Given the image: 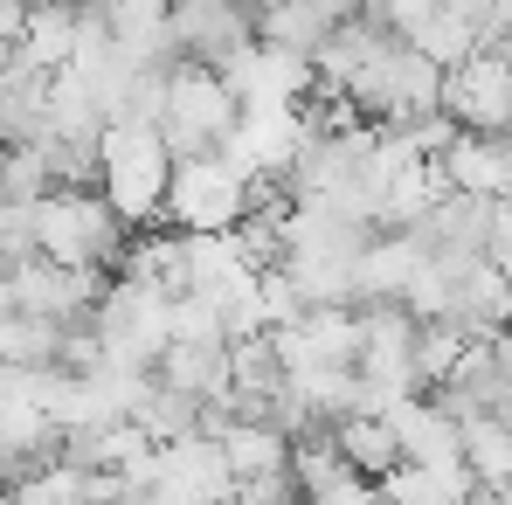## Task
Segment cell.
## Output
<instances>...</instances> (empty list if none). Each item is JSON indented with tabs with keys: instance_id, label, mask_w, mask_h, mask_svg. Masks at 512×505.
Returning a JSON list of instances; mask_svg holds the SVG:
<instances>
[{
	"instance_id": "1",
	"label": "cell",
	"mask_w": 512,
	"mask_h": 505,
	"mask_svg": "<svg viewBox=\"0 0 512 505\" xmlns=\"http://www.w3.org/2000/svg\"><path fill=\"white\" fill-rule=\"evenodd\" d=\"M97 180H104V201L125 222H160L167 215V180H173L167 132L139 125V118H104V132H97Z\"/></svg>"
},
{
	"instance_id": "2",
	"label": "cell",
	"mask_w": 512,
	"mask_h": 505,
	"mask_svg": "<svg viewBox=\"0 0 512 505\" xmlns=\"http://www.w3.org/2000/svg\"><path fill=\"white\" fill-rule=\"evenodd\" d=\"M236 118H243V97L229 90V77L215 63L173 56L167 63V104H160V132H167L173 160L180 153H215Z\"/></svg>"
},
{
	"instance_id": "3",
	"label": "cell",
	"mask_w": 512,
	"mask_h": 505,
	"mask_svg": "<svg viewBox=\"0 0 512 505\" xmlns=\"http://www.w3.org/2000/svg\"><path fill=\"white\" fill-rule=\"evenodd\" d=\"M125 229L132 222L104 194H84V187H49L35 201V250L56 256V263H97V270H111L125 256V243H132Z\"/></svg>"
},
{
	"instance_id": "4",
	"label": "cell",
	"mask_w": 512,
	"mask_h": 505,
	"mask_svg": "<svg viewBox=\"0 0 512 505\" xmlns=\"http://www.w3.org/2000/svg\"><path fill=\"white\" fill-rule=\"evenodd\" d=\"M90 326L104 339V360H111V367H153L160 346L173 339V291L139 284V277H118V284L97 291Z\"/></svg>"
},
{
	"instance_id": "5",
	"label": "cell",
	"mask_w": 512,
	"mask_h": 505,
	"mask_svg": "<svg viewBox=\"0 0 512 505\" xmlns=\"http://www.w3.org/2000/svg\"><path fill=\"white\" fill-rule=\"evenodd\" d=\"M250 208V173L222 146L215 153H180L167 180V222L173 229H236Z\"/></svg>"
},
{
	"instance_id": "6",
	"label": "cell",
	"mask_w": 512,
	"mask_h": 505,
	"mask_svg": "<svg viewBox=\"0 0 512 505\" xmlns=\"http://www.w3.org/2000/svg\"><path fill=\"white\" fill-rule=\"evenodd\" d=\"M443 111L471 132H512V35L443 63Z\"/></svg>"
},
{
	"instance_id": "7",
	"label": "cell",
	"mask_w": 512,
	"mask_h": 505,
	"mask_svg": "<svg viewBox=\"0 0 512 505\" xmlns=\"http://www.w3.org/2000/svg\"><path fill=\"white\" fill-rule=\"evenodd\" d=\"M215 70L229 77V90L243 104H305L319 90V70H312L305 49H284V42H263V35H250L243 49H229Z\"/></svg>"
},
{
	"instance_id": "8",
	"label": "cell",
	"mask_w": 512,
	"mask_h": 505,
	"mask_svg": "<svg viewBox=\"0 0 512 505\" xmlns=\"http://www.w3.org/2000/svg\"><path fill=\"white\" fill-rule=\"evenodd\" d=\"M305 132H312L305 104H243V118H236L229 139H222V153L243 173H284L291 153L305 146Z\"/></svg>"
},
{
	"instance_id": "9",
	"label": "cell",
	"mask_w": 512,
	"mask_h": 505,
	"mask_svg": "<svg viewBox=\"0 0 512 505\" xmlns=\"http://www.w3.org/2000/svg\"><path fill=\"white\" fill-rule=\"evenodd\" d=\"M153 499H180V505H201V499H236V471L222 457L215 436H173L160 443V471H153Z\"/></svg>"
},
{
	"instance_id": "10",
	"label": "cell",
	"mask_w": 512,
	"mask_h": 505,
	"mask_svg": "<svg viewBox=\"0 0 512 505\" xmlns=\"http://www.w3.org/2000/svg\"><path fill=\"white\" fill-rule=\"evenodd\" d=\"M153 374L167 381V388H180V395H194V402H222L229 395V339L222 333H173L167 346H160V360H153Z\"/></svg>"
},
{
	"instance_id": "11",
	"label": "cell",
	"mask_w": 512,
	"mask_h": 505,
	"mask_svg": "<svg viewBox=\"0 0 512 505\" xmlns=\"http://www.w3.org/2000/svg\"><path fill=\"white\" fill-rule=\"evenodd\" d=\"M77 35H84V0H28L14 56L35 63V70H63L77 56Z\"/></svg>"
},
{
	"instance_id": "12",
	"label": "cell",
	"mask_w": 512,
	"mask_h": 505,
	"mask_svg": "<svg viewBox=\"0 0 512 505\" xmlns=\"http://www.w3.org/2000/svg\"><path fill=\"white\" fill-rule=\"evenodd\" d=\"M436 167H443L450 187H464V194H506L512 187V132H471L464 125Z\"/></svg>"
},
{
	"instance_id": "13",
	"label": "cell",
	"mask_w": 512,
	"mask_h": 505,
	"mask_svg": "<svg viewBox=\"0 0 512 505\" xmlns=\"http://www.w3.org/2000/svg\"><path fill=\"white\" fill-rule=\"evenodd\" d=\"M423 236L416 229H388V236H367V250L353 263V277H360V298H402L409 291V277L423 270Z\"/></svg>"
},
{
	"instance_id": "14",
	"label": "cell",
	"mask_w": 512,
	"mask_h": 505,
	"mask_svg": "<svg viewBox=\"0 0 512 505\" xmlns=\"http://www.w3.org/2000/svg\"><path fill=\"white\" fill-rule=\"evenodd\" d=\"M333 443L346 450V464L367 471L374 485H381V471L402 464V436H395V422L381 416V409H346V416L333 422Z\"/></svg>"
},
{
	"instance_id": "15",
	"label": "cell",
	"mask_w": 512,
	"mask_h": 505,
	"mask_svg": "<svg viewBox=\"0 0 512 505\" xmlns=\"http://www.w3.org/2000/svg\"><path fill=\"white\" fill-rule=\"evenodd\" d=\"M222 457H229V471L236 478H256V471H277V464H291V429L270 416H236L222 436Z\"/></svg>"
},
{
	"instance_id": "16",
	"label": "cell",
	"mask_w": 512,
	"mask_h": 505,
	"mask_svg": "<svg viewBox=\"0 0 512 505\" xmlns=\"http://www.w3.org/2000/svg\"><path fill=\"white\" fill-rule=\"evenodd\" d=\"M340 14L319 7V0H256V35L263 42H284V49H319V35L333 28Z\"/></svg>"
},
{
	"instance_id": "17",
	"label": "cell",
	"mask_w": 512,
	"mask_h": 505,
	"mask_svg": "<svg viewBox=\"0 0 512 505\" xmlns=\"http://www.w3.org/2000/svg\"><path fill=\"white\" fill-rule=\"evenodd\" d=\"M471 333H485V326H464V319H423V326H416V367H423V388H436V381L457 374V360H464Z\"/></svg>"
},
{
	"instance_id": "18",
	"label": "cell",
	"mask_w": 512,
	"mask_h": 505,
	"mask_svg": "<svg viewBox=\"0 0 512 505\" xmlns=\"http://www.w3.org/2000/svg\"><path fill=\"white\" fill-rule=\"evenodd\" d=\"M423 56H436V63H457V56H471L478 49V21H471V7H457V0H443L436 14H429L423 28L409 35Z\"/></svg>"
},
{
	"instance_id": "19",
	"label": "cell",
	"mask_w": 512,
	"mask_h": 505,
	"mask_svg": "<svg viewBox=\"0 0 512 505\" xmlns=\"http://www.w3.org/2000/svg\"><path fill=\"white\" fill-rule=\"evenodd\" d=\"M42 194H49L42 146H0V201H42Z\"/></svg>"
},
{
	"instance_id": "20",
	"label": "cell",
	"mask_w": 512,
	"mask_h": 505,
	"mask_svg": "<svg viewBox=\"0 0 512 505\" xmlns=\"http://www.w3.org/2000/svg\"><path fill=\"white\" fill-rule=\"evenodd\" d=\"M367 7H374V14H381L395 35H416V28H423V21L436 14V7H443V0H367Z\"/></svg>"
},
{
	"instance_id": "21",
	"label": "cell",
	"mask_w": 512,
	"mask_h": 505,
	"mask_svg": "<svg viewBox=\"0 0 512 505\" xmlns=\"http://www.w3.org/2000/svg\"><path fill=\"white\" fill-rule=\"evenodd\" d=\"M492 353H499V367L512 374V319H506V326H492Z\"/></svg>"
},
{
	"instance_id": "22",
	"label": "cell",
	"mask_w": 512,
	"mask_h": 505,
	"mask_svg": "<svg viewBox=\"0 0 512 505\" xmlns=\"http://www.w3.org/2000/svg\"><path fill=\"white\" fill-rule=\"evenodd\" d=\"M250 7H256V0H250Z\"/></svg>"
}]
</instances>
